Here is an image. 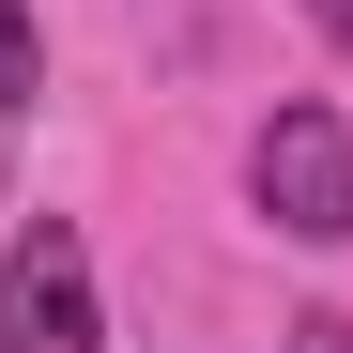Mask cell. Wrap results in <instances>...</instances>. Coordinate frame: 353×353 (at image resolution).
Wrapping results in <instances>:
<instances>
[{"label":"cell","instance_id":"1","mask_svg":"<svg viewBox=\"0 0 353 353\" xmlns=\"http://www.w3.org/2000/svg\"><path fill=\"white\" fill-rule=\"evenodd\" d=\"M246 200L261 230H292V246H353V123L338 108H261V139H246Z\"/></svg>","mask_w":353,"mask_h":353},{"label":"cell","instance_id":"2","mask_svg":"<svg viewBox=\"0 0 353 353\" xmlns=\"http://www.w3.org/2000/svg\"><path fill=\"white\" fill-rule=\"evenodd\" d=\"M0 353H108L77 215H16V246H0Z\"/></svg>","mask_w":353,"mask_h":353},{"label":"cell","instance_id":"3","mask_svg":"<svg viewBox=\"0 0 353 353\" xmlns=\"http://www.w3.org/2000/svg\"><path fill=\"white\" fill-rule=\"evenodd\" d=\"M46 92V31H31V0H0V123Z\"/></svg>","mask_w":353,"mask_h":353},{"label":"cell","instance_id":"4","mask_svg":"<svg viewBox=\"0 0 353 353\" xmlns=\"http://www.w3.org/2000/svg\"><path fill=\"white\" fill-rule=\"evenodd\" d=\"M276 353H353V323H338V307H307V323H292Z\"/></svg>","mask_w":353,"mask_h":353},{"label":"cell","instance_id":"5","mask_svg":"<svg viewBox=\"0 0 353 353\" xmlns=\"http://www.w3.org/2000/svg\"><path fill=\"white\" fill-rule=\"evenodd\" d=\"M292 16H307V31H323V46H353V0H292Z\"/></svg>","mask_w":353,"mask_h":353}]
</instances>
